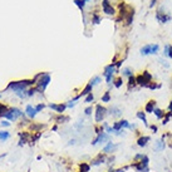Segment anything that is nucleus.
Masks as SVG:
<instances>
[{
    "label": "nucleus",
    "instance_id": "f257e3e1",
    "mask_svg": "<svg viewBox=\"0 0 172 172\" xmlns=\"http://www.w3.org/2000/svg\"><path fill=\"white\" fill-rule=\"evenodd\" d=\"M35 81V88H36V92H40L43 93L48 84L50 83V74L49 73H39L33 78Z\"/></svg>",
    "mask_w": 172,
    "mask_h": 172
},
{
    "label": "nucleus",
    "instance_id": "f03ea898",
    "mask_svg": "<svg viewBox=\"0 0 172 172\" xmlns=\"http://www.w3.org/2000/svg\"><path fill=\"white\" fill-rule=\"evenodd\" d=\"M35 84V81L34 79H24V81H14L10 82L6 87V89L9 91H13V92H21V91H26L28 87Z\"/></svg>",
    "mask_w": 172,
    "mask_h": 172
},
{
    "label": "nucleus",
    "instance_id": "7ed1b4c3",
    "mask_svg": "<svg viewBox=\"0 0 172 172\" xmlns=\"http://www.w3.org/2000/svg\"><path fill=\"white\" fill-rule=\"evenodd\" d=\"M129 166L136 170V172H150V158L147 155H145L142 160L133 161V163H131Z\"/></svg>",
    "mask_w": 172,
    "mask_h": 172
},
{
    "label": "nucleus",
    "instance_id": "20e7f679",
    "mask_svg": "<svg viewBox=\"0 0 172 172\" xmlns=\"http://www.w3.org/2000/svg\"><path fill=\"white\" fill-rule=\"evenodd\" d=\"M136 79H137V86L147 88L148 84H150L151 82H153V77L148 71H143L142 73H139L138 76H136Z\"/></svg>",
    "mask_w": 172,
    "mask_h": 172
},
{
    "label": "nucleus",
    "instance_id": "39448f33",
    "mask_svg": "<svg viewBox=\"0 0 172 172\" xmlns=\"http://www.w3.org/2000/svg\"><path fill=\"white\" fill-rule=\"evenodd\" d=\"M108 114V109L103 107L102 104H97L96 106V112H94V118L97 123L103 122V119L106 118V116Z\"/></svg>",
    "mask_w": 172,
    "mask_h": 172
},
{
    "label": "nucleus",
    "instance_id": "423d86ee",
    "mask_svg": "<svg viewBox=\"0 0 172 172\" xmlns=\"http://www.w3.org/2000/svg\"><path fill=\"white\" fill-rule=\"evenodd\" d=\"M23 116H24V113H23L19 108L11 107V108H9L8 112L4 114V117H5L8 121H16L19 117H23Z\"/></svg>",
    "mask_w": 172,
    "mask_h": 172
},
{
    "label": "nucleus",
    "instance_id": "0eeeda50",
    "mask_svg": "<svg viewBox=\"0 0 172 172\" xmlns=\"http://www.w3.org/2000/svg\"><path fill=\"white\" fill-rule=\"evenodd\" d=\"M156 19L160 23H162V24H166V23H168L172 19V16L170 15V14H166L161 8H158L157 11H156Z\"/></svg>",
    "mask_w": 172,
    "mask_h": 172
},
{
    "label": "nucleus",
    "instance_id": "6e6552de",
    "mask_svg": "<svg viewBox=\"0 0 172 172\" xmlns=\"http://www.w3.org/2000/svg\"><path fill=\"white\" fill-rule=\"evenodd\" d=\"M102 10L107 15H114L116 14V9L112 6V4L108 0H102Z\"/></svg>",
    "mask_w": 172,
    "mask_h": 172
},
{
    "label": "nucleus",
    "instance_id": "1a4fd4ad",
    "mask_svg": "<svg viewBox=\"0 0 172 172\" xmlns=\"http://www.w3.org/2000/svg\"><path fill=\"white\" fill-rule=\"evenodd\" d=\"M108 141H111V139H109V134L106 133V132H102L99 134H97V137L92 141V145L96 146V145H98V143H104V142H108Z\"/></svg>",
    "mask_w": 172,
    "mask_h": 172
},
{
    "label": "nucleus",
    "instance_id": "9d476101",
    "mask_svg": "<svg viewBox=\"0 0 172 172\" xmlns=\"http://www.w3.org/2000/svg\"><path fill=\"white\" fill-rule=\"evenodd\" d=\"M48 107L50 109H53L54 112H57L59 114H63V112L66 111L68 107H67V103H49Z\"/></svg>",
    "mask_w": 172,
    "mask_h": 172
},
{
    "label": "nucleus",
    "instance_id": "9b49d317",
    "mask_svg": "<svg viewBox=\"0 0 172 172\" xmlns=\"http://www.w3.org/2000/svg\"><path fill=\"white\" fill-rule=\"evenodd\" d=\"M106 162H107V155L106 153H99L98 156L91 161V166H99L102 163H106Z\"/></svg>",
    "mask_w": 172,
    "mask_h": 172
},
{
    "label": "nucleus",
    "instance_id": "f8f14e48",
    "mask_svg": "<svg viewBox=\"0 0 172 172\" xmlns=\"http://www.w3.org/2000/svg\"><path fill=\"white\" fill-rule=\"evenodd\" d=\"M151 141V137L150 136H145V134H141V136H138V138L136 139V143L138 147L141 148H145L148 143H150Z\"/></svg>",
    "mask_w": 172,
    "mask_h": 172
},
{
    "label": "nucleus",
    "instance_id": "ddd939ff",
    "mask_svg": "<svg viewBox=\"0 0 172 172\" xmlns=\"http://www.w3.org/2000/svg\"><path fill=\"white\" fill-rule=\"evenodd\" d=\"M157 108V102L155 101V99H151V101H148L147 103H146V106H145V112L146 113H153V111H155Z\"/></svg>",
    "mask_w": 172,
    "mask_h": 172
},
{
    "label": "nucleus",
    "instance_id": "4468645a",
    "mask_svg": "<svg viewBox=\"0 0 172 172\" xmlns=\"http://www.w3.org/2000/svg\"><path fill=\"white\" fill-rule=\"evenodd\" d=\"M117 147H118V145H116V143L112 142V141H108V142H107V145L103 147V153H106V155H109V153L114 152Z\"/></svg>",
    "mask_w": 172,
    "mask_h": 172
},
{
    "label": "nucleus",
    "instance_id": "2eb2a0df",
    "mask_svg": "<svg viewBox=\"0 0 172 172\" xmlns=\"http://www.w3.org/2000/svg\"><path fill=\"white\" fill-rule=\"evenodd\" d=\"M108 113L112 116V117H116V118H118V117H121L122 116V109L119 108V107H117V106H113V107H111V108L108 109Z\"/></svg>",
    "mask_w": 172,
    "mask_h": 172
},
{
    "label": "nucleus",
    "instance_id": "dca6fc26",
    "mask_svg": "<svg viewBox=\"0 0 172 172\" xmlns=\"http://www.w3.org/2000/svg\"><path fill=\"white\" fill-rule=\"evenodd\" d=\"M36 113H38V112H36L35 107H33L31 104H28V106H26V108H25V114H26L30 119H33L35 116H36Z\"/></svg>",
    "mask_w": 172,
    "mask_h": 172
},
{
    "label": "nucleus",
    "instance_id": "f3484780",
    "mask_svg": "<svg viewBox=\"0 0 172 172\" xmlns=\"http://www.w3.org/2000/svg\"><path fill=\"white\" fill-rule=\"evenodd\" d=\"M136 116H137V118H138L139 121H141V122H142L143 124H145L146 127H148V126H150V124H148V121H147V117H146V112H145V111L139 109L138 112L136 113Z\"/></svg>",
    "mask_w": 172,
    "mask_h": 172
},
{
    "label": "nucleus",
    "instance_id": "a211bd4d",
    "mask_svg": "<svg viewBox=\"0 0 172 172\" xmlns=\"http://www.w3.org/2000/svg\"><path fill=\"white\" fill-rule=\"evenodd\" d=\"M117 72V68H116V64L114 63H111L108 66L104 67V72H103V76H107V74H114Z\"/></svg>",
    "mask_w": 172,
    "mask_h": 172
},
{
    "label": "nucleus",
    "instance_id": "6ab92c4d",
    "mask_svg": "<svg viewBox=\"0 0 172 172\" xmlns=\"http://www.w3.org/2000/svg\"><path fill=\"white\" fill-rule=\"evenodd\" d=\"M137 86V79H136V76H131L128 77V82H127V89L128 92H131V89H133L134 87Z\"/></svg>",
    "mask_w": 172,
    "mask_h": 172
},
{
    "label": "nucleus",
    "instance_id": "aec40b11",
    "mask_svg": "<svg viewBox=\"0 0 172 172\" xmlns=\"http://www.w3.org/2000/svg\"><path fill=\"white\" fill-rule=\"evenodd\" d=\"M133 16H134V9L132 8V9H131V11H129V13L127 14V16L124 18V24H126L127 26L132 24V21H133Z\"/></svg>",
    "mask_w": 172,
    "mask_h": 172
},
{
    "label": "nucleus",
    "instance_id": "412c9836",
    "mask_svg": "<svg viewBox=\"0 0 172 172\" xmlns=\"http://www.w3.org/2000/svg\"><path fill=\"white\" fill-rule=\"evenodd\" d=\"M153 114L156 116V118L157 119H160V121H162L165 118V116H166V112L163 109H161V108H156L155 111H153Z\"/></svg>",
    "mask_w": 172,
    "mask_h": 172
},
{
    "label": "nucleus",
    "instance_id": "4be33fe9",
    "mask_svg": "<svg viewBox=\"0 0 172 172\" xmlns=\"http://www.w3.org/2000/svg\"><path fill=\"white\" fill-rule=\"evenodd\" d=\"M92 86L89 84V83H88V84L84 87V89H83L81 93H79V94H78V96H79L81 97V98H82V97H86V96H88V94H89V93H92Z\"/></svg>",
    "mask_w": 172,
    "mask_h": 172
},
{
    "label": "nucleus",
    "instance_id": "5701e85b",
    "mask_svg": "<svg viewBox=\"0 0 172 172\" xmlns=\"http://www.w3.org/2000/svg\"><path fill=\"white\" fill-rule=\"evenodd\" d=\"M165 146H166L165 139H163V138H161V139H158V141L156 142V147H155V150H156V151H162V150L165 148Z\"/></svg>",
    "mask_w": 172,
    "mask_h": 172
},
{
    "label": "nucleus",
    "instance_id": "b1692460",
    "mask_svg": "<svg viewBox=\"0 0 172 172\" xmlns=\"http://www.w3.org/2000/svg\"><path fill=\"white\" fill-rule=\"evenodd\" d=\"M79 171L81 172H89L91 171V163H86V162H82L79 165Z\"/></svg>",
    "mask_w": 172,
    "mask_h": 172
},
{
    "label": "nucleus",
    "instance_id": "393cba45",
    "mask_svg": "<svg viewBox=\"0 0 172 172\" xmlns=\"http://www.w3.org/2000/svg\"><path fill=\"white\" fill-rule=\"evenodd\" d=\"M141 54L145 57V55H148V54H151V44H147L145 46H142L141 48Z\"/></svg>",
    "mask_w": 172,
    "mask_h": 172
},
{
    "label": "nucleus",
    "instance_id": "a878e982",
    "mask_svg": "<svg viewBox=\"0 0 172 172\" xmlns=\"http://www.w3.org/2000/svg\"><path fill=\"white\" fill-rule=\"evenodd\" d=\"M111 92L109 91H107V92H104V94L102 96V98H101V101L103 102V103H108V102H111Z\"/></svg>",
    "mask_w": 172,
    "mask_h": 172
},
{
    "label": "nucleus",
    "instance_id": "bb28decb",
    "mask_svg": "<svg viewBox=\"0 0 172 172\" xmlns=\"http://www.w3.org/2000/svg\"><path fill=\"white\" fill-rule=\"evenodd\" d=\"M101 81H102V78H101L99 76H97V77H93L92 79L89 81V84H91L92 87H94V86H97V84H99V83H101Z\"/></svg>",
    "mask_w": 172,
    "mask_h": 172
},
{
    "label": "nucleus",
    "instance_id": "cd10ccee",
    "mask_svg": "<svg viewBox=\"0 0 172 172\" xmlns=\"http://www.w3.org/2000/svg\"><path fill=\"white\" fill-rule=\"evenodd\" d=\"M74 4L79 8V10H84V6H86V1L84 0H74Z\"/></svg>",
    "mask_w": 172,
    "mask_h": 172
},
{
    "label": "nucleus",
    "instance_id": "c85d7f7f",
    "mask_svg": "<svg viewBox=\"0 0 172 172\" xmlns=\"http://www.w3.org/2000/svg\"><path fill=\"white\" fill-rule=\"evenodd\" d=\"M162 86L160 84V83H156V82H151L150 84H148V89H151V91H155V89H160Z\"/></svg>",
    "mask_w": 172,
    "mask_h": 172
},
{
    "label": "nucleus",
    "instance_id": "c756f323",
    "mask_svg": "<svg viewBox=\"0 0 172 172\" xmlns=\"http://www.w3.org/2000/svg\"><path fill=\"white\" fill-rule=\"evenodd\" d=\"M113 84L116 88H121L123 86V79H122V77H118V78H116V79H113Z\"/></svg>",
    "mask_w": 172,
    "mask_h": 172
},
{
    "label": "nucleus",
    "instance_id": "7c9ffc66",
    "mask_svg": "<svg viewBox=\"0 0 172 172\" xmlns=\"http://www.w3.org/2000/svg\"><path fill=\"white\" fill-rule=\"evenodd\" d=\"M55 121H57V123H66V122H68L69 121V117L68 116H59V117H57L55 118Z\"/></svg>",
    "mask_w": 172,
    "mask_h": 172
},
{
    "label": "nucleus",
    "instance_id": "2f4dec72",
    "mask_svg": "<svg viewBox=\"0 0 172 172\" xmlns=\"http://www.w3.org/2000/svg\"><path fill=\"white\" fill-rule=\"evenodd\" d=\"M119 123L123 129H129V127H131V123H129L127 119H119Z\"/></svg>",
    "mask_w": 172,
    "mask_h": 172
},
{
    "label": "nucleus",
    "instance_id": "473e14b6",
    "mask_svg": "<svg viewBox=\"0 0 172 172\" xmlns=\"http://www.w3.org/2000/svg\"><path fill=\"white\" fill-rule=\"evenodd\" d=\"M112 128H113V131H114V133L116 132H119V131H122V126H121V123H119V121H117V122H114L113 124H112Z\"/></svg>",
    "mask_w": 172,
    "mask_h": 172
},
{
    "label": "nucleus",
    "instance_id": "72a5a7b5",
    "mask_svg": "<svg viewBox=\"0 0 172 172\" xmlns=\"http://www.w3.org/2000/svg\"><path fill=\"white\" fill-rule=\"evenodd\" d=\"M10 137V133L8 131H1L0 132V141H6V139Z\"/></svg>",
    "mask_w": 172,
    "mask_h": 172
},
{
    "label": "nucleus",
    "instance_id": "f704fd0d",
    "mask_svg": "<svg viewBox=\"0 0 172 172\" xmlns=\"http://www.w3.org/2000/svg\"><path fill=\"white\" fill-rule=\"evenodd\" d=\"M171 118H172V112H170V111H168V112H166L165 118L162 119V124H163V126H165V124H167V123H168V121H170Z\"/></svg>",
    "mask_w": 172,
    "mask_h": 172
},
{
    "label": "nucleus",
    "instance_id": "c9c22d12",
    "mask_svg": "<svg viewBox=\"0 0 172 172\" xmlns=\"http://www.w3.org/2000/svg\"><path fill=\"white\" fill-rule=\"evenodd\" d=\"M99 21H101L99 15L97 13H93L92 14V23H93V24H99Z\"/></svg>",
    "mask_w": 172,
    "mask_h": 172
},
{
    "label": "nucleus",
    "instance_id": "e433bc0d",
    "mask_svg": "<svg viewBox=\"0 0 172 172\" xmlns=\"http://www.w3.org/2000/svg\"><path fill=\"white\" fill-rule=\"evenodd\" d=\"M122 76H126V77H131L133 76V71L132 68H124L122 71Z\"/></svg>",
    "mask_w": 172,
    "mask_h": 172
},
{
    "label": "nucleus",
    "instance_id": "4c0bfd02",
    "mask_svg": "<svg viewBox=\"0 0 172 172\" xmlns=\"http://www.w3.org/2000/svg\"><path fill=\"white\" fill-rule=\"evenodd\" d=\"M160 52V45L158 44H151V54H157Z\"/></svg>",
    "mask_w": 172,
    "mask_h": 172
},
{
    "label": "nucleus",
    "instance_id": "58836bf2",
    "mask_svg": "<svg viewBox=\"0 0 172 172\" xmlns=\"http://www.w3.org/2000/svg\"><path fill=\"white\" fill-rule=\"evenodd\" d=\"M8 111H9V108H8L5 104H1V103H0V116H1V117H4V114H5Z\"/></svg>",
    "mask_w": 172,
    "mask_h": 172
},
{
    "label": "nucleus",
    "instance_id": "ea45409f",
    "mask_svg": "<svg viewBox=\"0 0 172 172\" xmlns=\"http://www.w3.org/2000/svg\"><path fill=\"white\" fill-rule=\"evenodd\" d=\"M93 101H94V96H93V93H89L88 96H86V98H84V103H92Z\"/></svg>",
    "mask_w": 172,
    "mask_h": 172
},
{
    "label": "nucleus",
    "instance_id": "a19ab883",
    "mask_svg": "<svg viewBox=\"0 0 172 172\" xmlns=\"http://www.w3.org/2000/svg\"><path fill=\"white\" fill-rule=\"evenodd\" d=\"M44 108H45V104H43V103H39L38 106L35 107V109H36V112H38V113L41 112V111H43Z\"/></svg>",
    "mask_w": 172,
    "mask_h": 172
},
{
    "label": "nucleus",
    "instance_id": "79ce46f5",
    "mask_svg": "<svg viewBox=\"0 0 172 172\" xmlns=\"http://www.w3.org/2000/svg\"><path fill=\"white\" fill-rule=\"evenodd\" d=\"M148 127H150V129L152 131V133H157V132H158V128H157L156 124H151V126H148Z\"/></svg>",
    "mask_w": 172,
    "mask_h": 172
},
{
    "label": "nucleus",
    "instance_id": "37998d69",
    "mask_svg": "<svg viewBox=\"0 0 172 172\" xmlns=\"http://www.w3.org/2000/svg\"><path fill=\"white\" fill-rule=\"evenodd\" d=\"M92 112H93V108H92V107H87V108L84 109V113H86V116H91V114H92Z\"/></svg>",
    "mask_w": 172,
    "mask_h": 172
},
{
    "label": "nucleus",
    "instance_id": "c03bdc74",
    "mask_svg": "<svg viewBox=\"0 0 172 172\" xmlns=\"http://www.w3.org/2000/svg\"><path fill=\"white\" fill-rule=\"evenodd\" d=\"M74 106H76V101H69V103H67V107H68V108H72V107H74Z\"/></svg>",
    "mask_w": 172,
    "mask_h": 172
},
{
    "label": "nucleus",
    "instance_id": "a18cd8bd",
    "mask_svg": "<svg viewBox=\"0 0 172 172\" xmlns=\"http://www.w3.org/2000/svg\"><path fill=\"white\" fill-rule=\"evenodd\" d=\"M168 50H170V44H167V45L165 46V50H163V54L166 55V57L168 55Z\"/></svg>",
    "mask_w": 172,
    "mask_h": 172
},
{
    "label": "nucleus",
    "instance_id": "49530a36",
    "mask_svg": "<svg viewBox=\"0 0 172 172\" xmlns=\"http://www.w3.org/2000/svg\"><path fill=\"white\" fill-rule=\"evenodd\" d=\"M1 126L9 127V126H10V123H9V121H1Z\"/></svg>",
    "mask_w": 172,
    "mask_h": 172
},
{
    "label": "nucleus",
    "instance_id": "de8ad7c7",
    "mask_svg": "<svg viewBox=\"0 0 172 172\" xmlns=\"http://www.w3.org/2000/svg\"><path fill=\"white\" fill-rule=\"evenodd\" d=\"M170 59H172V44H170V50H168V55H167Z\"/></svg>",
    "mask_w": 172,
    "mask_h": 172
},
{
    "label": "nucleus",
    "instance_id": "09e8293b",
    "mask_svg": "<svg viewBox=\"0 0 172 172\" xmlns=\"http://www.w3.org/2000/svg\"><path fill=\"white\" fill-rule=\"evenodd\" d=\"M156 3H157V0H151V3H150V8H153L156 5Z\"/></svg>",
    "mask_w": 172,
    "mask_h": 172
},
{
    "label": "nucleus",
    "instance_id": "8fccbe9b",
    "mask_svg": "<svg viewBox=\"0 0 172 172\" xmlns=\"http://www.w3.org/2000/svg\"><path fill=\"white\" fill-rule=\"evenodd\" d=\"M168 111H170V112H172V99H171L170 104H168Z\"/></svg>",
    "mask_w": 172,
    "mask_h": 172
},
{
    "label": "nucleus",
    "instance_id": "3c124183",
    "mask_svg": "<svg viewBox=\"0 0 172 172\" xmlns=\"http://www.w3.org/2000/svg\"><path fill=\"white\" fill-rule=\"evenodd\" d=\"M74 142H76V141H74V139H72V141H69V145H74Z\"/></svg>",
    "mask_w": 172,
    "mask_h": 172
},
{
    "label": "nucleus",
    "instance_id": "603ef678",
    "mask_svg": "<svg viewBox=\"0 0 172 172\" xmlns=\"http://www.w3.org/2000/svg\"><path fill=\"white\" fill-rule=\"evenodd\" d=\"M108 172H116V170H113V168H112V170H109Z\"/></svg>",
    "mask_w": 172,
    "mask_h": 172
},
{
    "label": "nucleus",
    "instance_id": "864d4df0",
    "mask_svg": "<svg viewBox=\"0 0 172 172\" xmlns=\"http://www.w3.org/2000/svg\"><path fill=\"white\" fill-rule=\"evenodd\" d=\"M0 98H1V93H0Z\"/></svg>",
    "mask_w": 172,
    "mask_h": 172
},
{
    "label": "nucleus",
    "instance_id": "5fc2aeb1",
    "mask_svg": "<svg viewBox=\"0 0 172 172\" xmlns=\"http://www.w3.org/2000/svg\"><path fill=\"white\" fill-rule=\"evenodd\" d=\"M84 1H89V0H84Z\"/></svg>",
    "mask_w": 172,
    "mask_h": 172
}]
</instances>
